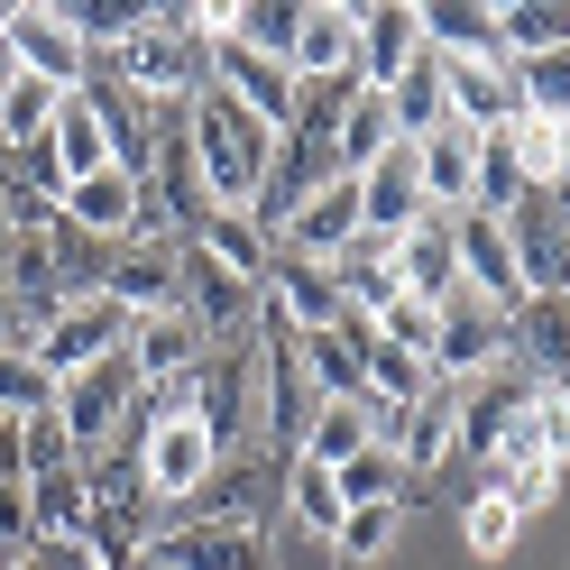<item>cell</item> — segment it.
<instances>
[{
  "mask_svg": "<svg viewBox=\"0 0 570 570\" xmlns=\"http://www.w3.org/2000/svg\"><path fill=\"white\" fill-rule=\"evenodd\" d=\"M497 360H507V313L479 304V295H451V304H442V341H433V377L470 386V377H488Z\"/></svg>",
  "mask_w": 570,
  "mask_h": 570,
  "instance_id": "cell-14",
  "label": "cell"
},
{
  "mask_svg": "<svg viewBox=\"0 0 570 570\" xmlns=\"http://www.w3.org/2000/svg\"><path fill=\"white\" fill-rule=\"evenodd\" d=\"M396 285H405L414 304H433V313L460 295V248H451V222H414V230L396 239Z\"/></svg>",
  "mask_w": 570,
  "mask_h": 570,
  "instance_id": "cell-24",
  "label": "cell"
},
{
  "mask_svg": "<svg viewBox=\"0 0 570 570\" xmlns=\"http://www.w3.org/2000/svg\"><path fill=\"white\" fill-rule=\"evenodd\" d=\"M83 101H92V120H101V138H111V166H129V175H148V148H157V111L138 101L120 75H92L83 83Z\"/></svg>",
  "mask_w": 570,
  "mask_h": 570,
  "instance_id": "cell-23",
  "label": "cell"
},
{
  "mask_svg": "<svg viewBox=\"0 0 570 570\" xmlns=\"http://www.w3.org/2000/svg\"><path fill=\"white\" fill-rule=\"evenodd\" d=\"M129 414H138V377H129V360H101V368H83V377L56 386V423H65V442H75V460L111 451V442L129 433Z\"/></svg>",
  "mask_w": 570,
  "mask_h": 570,
  "instance_id": "cell-4",
  "label": "cell"
},
{
  "mask_svg": "<svg viewBox=\"0 0 570 570\" xmlns=\"http://www.w3.org/2000/svg\"><path fill=\"white\" fill-rule=\"evenodd\" d=\"M414 10H423V47L433 56H507L488 0H414Z\"/></svg>",
  "mask_w": 570,
  "mask_h": 570,
  "instance_id": "cell-28",
  "label": "cell"
},
{
  "mask_svg": "<svg viewBox=\"0 0 570 570\" xmlns=\"http://www.w3.org/2000/svg\"><path fill=\"white\" fill-rule=\"evenodd\" d=\"M47 166H56V185H65V194H75L83 175L111 166V138H101V120H92V101H83V92H65V101H56V120H47Z\"/></svg>",
  "mask_w": 570,
  "mask_h": 570,
  "instance_id": "cell-26",
  "label": "cell"
},
{
  "mask_svg": "<svg viewBox=\"0 0 570 570\" xmlns=\"http://www.w3.org/2000/svg\"><path fill=\"white\" fill-rule=\"evenodd\" d=\"M451 248H460V295H479L497 313H515L524 304V267H515V239L497 212H460L451 222Z\"/></svg>",
  "mask_w": 570,
  "mask_h": 570,
  "instance_id": "cell-11",
  "label": "cell"
},
{
  "mask_svg": "<svg viewBox=\"0 0 570 570\" xmlns=\"http://www.w3.org/2000/svg\"><path fill=\"white\" fill-rule=\"evenodd\" d=\"M10 570H65V561H56V552H19Z\"/></svg>",
  "mask_w": 570,
  "mask_h": 570,
  "instance_id": "cell-43",
  "label": "cell"
},
{
  "mask_svg": "<svg viewBox=\"0 0 570 570\" xmlns=\"http://www.w3.org/2000/svg\"><path fill=\"white\" fill-rule=\"evenodd\" d=\"M396 414H405V405H377V396H323V405H313V423H304V442H295V460L341 470L350 451H368V442L396 433Z\"/></svg>",
  "mask_w": 570,
  "mask_h": 570,
  "instance_id": "cell-18",
  "label": "cell"
},
{
  "mask_svg": "<svg viewBox=\"0 0 570 570\" xmlns=\"http://www.w3.org/2000/svg\"><path fill=\"white\" fill-rule=\"evenodd\" d=\"M497 47H507V65L561 56L570 47V0H515V10H497Z\"/></svg>",
  "mask_w": 570,
  "mask_h": 570,
  "instance_id": "cell-29",
  "label": "cell"
},
{
  "mask_svg": "<svg viewBox=\"0 0 570 570\" xmlns=\"http://www.w3.org/2000/svg\"><path fill=\"white\" fill-rule=\"evenodd\" d=\"M56 10L83 38V56H120L138 28H148V0H56Z\"/></svg>",
  "mask_w": 570,
  "mask_h": 570,
  "instance_id": "cell-31",
  "label": "cell"
},
{
  "mask_svg": "<svg viewBox=\"0 0 570 570\" xmlns=\"http://www.w3.org/2000/svg\"><path fill=\"white\" fill-rule=\"evenodd\" d=\"M0 570H10V561H0Z\"/></svg>",
  "mask_w": 570,
  "mask_h": 570,
  "instance_id": "cell-45",
  "label": "cell"
},
{
  "mask_svg": "<svg viewBox=\"0 0 570 570\" xmlns=\"http://www.w3.org/2000/svg\"><path fill=\"white\" fill-rule=\"evenodd\" d=\"M360 222H368V239H405L414 222H433L423 175H414V148H386V157L360 175Z\"/></svg>",
  "mask_w": 570,
  "mask_h": 570,
  "instance_id": "cell-20",
  "label": "cell"
},
{
  "mask_svg": "<svg viewBox=\"0 0 570 570\" xmlns=\"http://www.w3.org/2000/svg\"><path fill=\"white\" fill-rule=\"evenodd\" d=\"M561 460H570V386L533 377V396L515 405V423H507V433H497V451H488V479L561 470Z\"/></svg>",
  "mask_w": 570,
  "mask_h": 570,
  "instance_id": "cell-6",
  "label": "cell"
},
{
  "mask_svg": "<svg viewBox=\"0 0 570 570\" xmlns=\"http://www.w3.org/2000/svg\"><path fill=\"white\" fill-rule=\"evenodd\" d=\"M148 570H276L258 515H185L148 533Z\"/></svg>",
  "mask_w": 570,
  "mask_h": 570,
  "instance_id": "cell-3",
  "label": "cell"
},
{
  "mask_svg": "<svg viewBox=\"0 0 570 570\" xmlns=\"http://www.w3.org/2000/svg\"><path fill=\"white\" fill-rule=\"evenodd\" d=\"M101 295H111L120 313H175V304H185V239H175L166 222H148L138 239H120Z\"/></svg>",
  "mask_w": 570,
  "mask_h": 570,
  "instance_id": "cell-7",
  "label": "cell"
},
{
  "mask_svg": "<svg viewBox=\"0 0 570 570\" xmlns=\"http://www.w3.org/2000/svg\"><path fill=\"white\" fill-rule=\"evenodd\" d=\"M285 507H295L313 533H341V515H350L341 507V479L323 470V460H285Z\"/></svg>",
  "mask_w": 570,
  "mask_h": 570,
  "instance_id": "cell-36",
  "label": "cell"
},
{
  "mask_svg": "<svg viewBox=\"0 0 570 570\" xmlns=\"http://www.w3.org/2000/svg\"><path fill=\"white\" fill-rule=\"evenodd\" d=\"M194 248H203L212 267H230V276L248 285V295H267V267H276V239H267L258 222H248V212H212V222L194 230Z\"/></svg>",
  "mask_w": 570,
  "mask_h": 570,
  "instance_id": "cell-27",
  "label": "cell"
},
{
  "mask_svg": "<svg viewBox=\"0 0 570 570\" xmlns=\"http://www.w3.org/2000/svg\"><path fill=\"white\" fill-rule=\"evenodd\" d=\"M120 360H129V377H138V396H157V386L194 377V368L212 360V332L194 323L185 304H175V313H129V341H120Z\"/></svg>",
  "mask_w": 570,
  "mask_h": 570,
  "instance_id": "cell-8",
  "label": "cell"
},
{
  "mask_svg": "<svg viewBox=\"0 0 570 570\" xmlns=\"http://www.w3.org/2000/svg\"><path fill=\"white\" fill-rule=\"evenodd\" d=\"M332 479H341V507H405V488H414V479H405V460L386 451V442L350 451V460H341Z\"/></svg>",
  "mask_w": 570,
  "mask_h": 570,
  "instance_id": "cell-32",
  "label": "cell"
},
{
  "mask_svg": "<svg viewBox=\"0 0 570 570\" xmlns=\"http://www.w3.org/2000/svg\"><path fill=\"white\" fill-rule=\"evenodd\" d=\"M377 341H396V350H414V360L433 368V341H442V313H433V304H414V295H396V304L377 313Z\"/></svg>",
  "mask_w": 570,
  "mask_h": 570,
  "instance_id": "cell-39",
  "label": "cell"
},
{
  "mask_svg": "<svg viewBox=\"0 0 570 570\" xmlns=\"http://www.w3.org/2000/svg\"><path fill=\"white\" fill-rule=\"evenodd\" d=\"M442 101H451V120L460 129H507L524 101H515V65L507 56H442Z\"/></svg>",
  "mask_w": 570,
  "mask_h": 570,
  "instance_id": "cell-17",
  "label": "cell"
},
{
  "mask_svg": "<svg viewBox=\"0 0 570 570\" xmlns=\"http://www.w3.org/2000/svg\"><path fill=\"white\" fill-rule=\"evenodd\" d=\"M350 19H360V83L386 92L423 56V10H414V0H368V10L350 0Z\"/></svg>",
  "mask_w": 570,
  "mask_h": 570,
  "instance_id": "cell-19",
  "label": "cell"
},
{
  "mask_svg": "<svg viewBox=\"0 0 570 570\" xmlns=\"http://www.w3.org/2000/svg\"><path fill=\"white\" fill-rule=\"evenodd\" d=\"M120 341H129V313L111 304V295H83V304H65L56 323H38V360L56 368V377H83V368H101V360H120Z\"/></svg>",
  "mask_w": 570,
  "mask_h": 570,
  "instance_id": "cell-9",
  "label": "cell"
},
{
  "mask_svg": "<svg viewBox=\"0 0 570 570\" xmlns=\"http://www.w3.org/2000/svg\"><path fill=\"white\" fill-rule=\"evenodd\" d=\"M515 533H524V515H515V497L507 488H470V497H460V543H470L479 561H507L515 552Z\"/></svg>",
  "mask_w": 570,
  "mask_h": 570,
  "instance_id": "cell-30",
  "label": "cell"
},
{
  "mask_svg": "<svg viewBox=\"0 0 570 570\" xmlns=\"http://www.w3.org/2000/svg\"><path fill=\"white\" fill-rule=\"evenodd\" d=\"M515 101H524V111H552V120H570V47H561V56H533V65H515Z\"/></svg>",
  "mask_w": 570,
  "mask_h": 570,
  "instance_id": "cell-38",
  "label": "cell"
},
{
  "mask_svg": "<svg viewBox=\"0 0 570 570\" xmlns=\"http://www.w3.org/2000/svg\"><path fill=\"white\" fill-rule=\"evenodd\" d=\"M111 65H120V83L148 101V111L157 101H194L203 92V38L185 28V0H175V10H148V28H138Z\"/></svg>",
  "mask_w": 570,
  "mask_h": 570,
  "instance_id": "cell-2",
  "label": "cell"
},
{
  "mask_svg": "<svg viewBox=\"0 0 570 570\" xmlns=\"http://www.w3.org/2000/svg\"><path fill=\"white\" fill-rule=\"evenodd\" d=\"M56 368L38 360V350H0V414H10V423H47L56 414Z\"/></svg>",
  "mask_w": 570,
  "mask_h": 570,
  "instance_id": "cell-33",
  "label": "cell"
},
{
  "mask_svg": "<svg viewBox=\"0 0 570 570\" xmlns=\"http://www.w3.org/2000/svg\"><path fill=\"white\" fill-rule=\"evenodd\" d=\"M0 47H10L19 75H38V83H56V92H83V83H92V56H83L75 28H65L56 0H10V28H0Z\"/></svg>",
  "mask_w": 570,
  "mask_h": 570,
  "instance_id": "cell-5",
  "label": "cell"
},
{
  "mask_svg": "<svg viewBox=\"0 0 570 570\" xmlns=\"http://www.w3.org/2000/svg\"><path fill=\"white\" fill-rule=\"evenodd\" d=\"M10 75H19V65H10V47H0V92H10Z\"/></svg>",
  "mask_w": 570,
  "mask_h": 570,
  "instance_id": "cell-44",
  "label": "cell"
},
{
  "mask_svg": "<svg viewBox=\"0 0 570 570\" xmlns=\"http://www.w3.org/2000/svg\"><path fill=\"white\" fill-rule=\"evenodd\" d=\"M396 533H405V507H350L341 533H332V552H341V570H377L386 552H396Z\"/></svg>",
  "mask_w": 570,
  "mask_h": 570,
  "instance_id": "cell-35",
  "label": "cell"
},
{
  "mask_svg": "<svg viewBox=\"0 0 570 570\" xmlns=\"http://www.w3.org/2000/svg\"><path fill=\"white\" fill-rule=\"evenodd\" d=\"M230 38L258 56H285L295 47V0H230Z\"/></svg>",
  "mask_w": 570,
  "mask_h": 570,
  "instance_id": "cell-37",
  "label": "cell"
},
{
  "mask_svg": "<svg viewBox=\"0 0 570 570\" xmlns=\"http://www.w3.org/2000/svg\"><path fill=\"white\" fill-rule=\"evenodd\" d=\"M28 341H38V332H28V313H19V295H10V285H0V350H28Z\"/></svg>",
  "mask_w": 570,
  "mask_h": 570,
  "instance_id": "cell-42",
  "label": "cell"
},
{
  "mask_svg": "<svg viewBox=\"0 0 570 570\" xmlns=\"http://www.w3.org/2000/svg\"><path fill=\"white\" fill-rule=\"evenodd\" d=\"M386 451L405 460V479H433L442 460H460V386H451V377H433V386H423V396L396 414Z\"/></svg>",
  "mask_w": 570,
  "mask_h": 570,
  "instance_id": "cell-15",
  "label": "cell"
},
{
  "mask_svg": "<svg viewBox=\"0 0 570 570\" xmlns=\"http://www.w3.org/2000/svg\"><path fill=\"white\" fill-rule=\"evenodd\" d=\"M507 360H524L533 377L570 386V295H524L507 313Z\"/></svg>",
  "mask_w": 570,
  "mask_h": 570,
  "instance_id": "cell-21",
  "label": "cell"
},
{
  "mask_svg": "<svg viewBox=\"0 0 570 570\" xmlns=\"http://www.w3.org/2000/svg\"><path fill=\"white\" fill-rule=\"evenodd\" d=\"M285 75L295 83H360V19H350V0H304L295 10Z\"/></svg>",
  "mask_w": 570,
  "mask_h": 570,
  "instance_id": "cell-10",
  "label": "cell"
},
{
  "mask_svg": "<svg viewBox=\"0 0 570 570\" xmlns=\"http://www.w3.org/2000/svg\"><path fill=\"white\" fill-rule=\"evenodd\" d=\"M360 230H368L360 222V175H323V185L295 203V222L276 230V248H285V258H341Z\"/></svg>",
  "mask_w": 570,
  "mask_h": 570,
  "instance_id": "cell-12",
  "label": "cell"
},
{
  "mask_svg": "<svg viewBox=\"0 0 570 570\" xmlns=\"http://www.w3.org/2000/svg\"><path fill=\"white\" fill-rule=\"evenodd\" d=\"M56 83H38V75H10V92H0V138H10V157H28V148H47V120H56Z\"/></svg>",
  "mask_w": 570,
  "mask_h": 570,
  "instance_id": "cell-34",
  "label": "cell"
},
{
  "mask_svg": "<svg viewBox=\"0 0 570 570\" xmlns=\"http://www.w3.org/2000/svg\"><path fill=\"white\" fill-rule=\"evenodd\" d=\"M19 552H38V524H28V488L0 479V561H19Z\"/></svg>",
  "mask_w": 570,
  "mask_h": 570,
  "instance_id": "cell-40",
  "label": "cell"
},
{
  "mask_svg": "<svg viewBox=\"0 0 570 570\" xmlns=\"http://www.w3.org/2000/svg\"><path fill=\"white\" fill-rule=\"evenodd\" d=\"M386 148H405V138H396V111H386V92L350 83V101H341V129H332V175H368Z\"/></svg>",
  "mask_w": 570,
  "mask_h": 570,
  "instance_id": "cell-25",
  "label": "cell"
},
{
  "mask_svg": "<svg viewBox=\"0 0 570 570\" xmlns=\"http://www.w3.org/2000/svg\"><path fill=\"white\" fill-rule=\"evenodd\" d=\"M185 138H194V166H203L212 212H248V203H258V185H267V166H276V148H285L258 111L222 101L212 83L185 101Z\"/></svg>",
  "mask_w": 570,
  "mask_h": 570,
  "instance_id": "cell-1",
  "label": "cell"
},
{
  "mask_svg": "<svg viewBox=\"0 0 570 570\" xmlns=\"http://www.w3.org/2000/svg\"><path fill=\"white\" fill-rule=\"evenodd\" d=\"M65 222H75L83 239H101V248H120V239L148 230L157 212H148V185H138L129 166H101V175H83V185L65 194Z\"/></svg>",
  "mask_w": 570,
  "mask_h": 570,
  "instance_id": "cell-13",
  "label": "cell"
},
{
  "mask_svg": "<svg viewBox=\"0 0 570 570\" xmlns=\"http://www.w3.org/2000/svg\"><path fill=\"white\" fill-rule=\"evenodd\" d=\"M414 175H423L433 222H460V212H470V194H479V129H460V120L423 129V138H414Z\"/></svg>",
  "mask_w": 570,
  "mask_h": 570,
  "instance_id": "cell-16",
  "label": "cell"
},
{
  "mask_svg": "<svg viewBox=\"0 0 570 570\" xmlns=\"http://www.w3.org/2000/svg\"><path fill=\"white\" fill-rule=\"evenodd\" d=\"M47 470H75V442H65V423H28V479H47Z\"/></svg>",
  "mask_w": 570,
  "mask_h": 570,
  "instance_id": "cell-41",
  "label": "cell"
},
{
  "mask_svg": "<svg viewBox=\"0 0 570 570\" xmlns=\"http://www.w3.org/2000/svg\"><path fill=\"white\" fill-rule=\"evenodd\" d=\"M28 524H38V552L75 561L83 524H92V488H83V460H75V470H47V479H28Z\"/></svg>",
  "mask_w": 570,
  "mask_h": 570,
  "instance_id": "cell-22",
  "label": "cell"
}]
</instances>
